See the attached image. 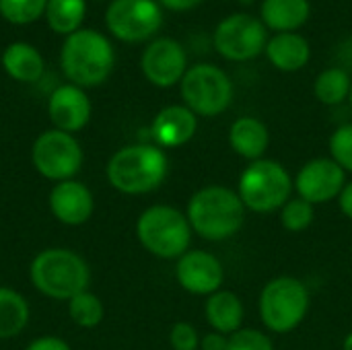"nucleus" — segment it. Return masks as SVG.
Instances as JSON below:
<instances>
[{"label":"nucleus","mask_w":352,"mask_h":350,"mask_svg":"<svg viewBox=\"0 0 352 350\" xmlns=\"http://www.w3.org/2000/svg\"><path fill=\"white\" fill-rule=\"evenodd\" d=\"M245 215L248 208L243 206L237 190L221 184L196 190L186 208L192 231L212 243L235 237L245 223Z\"/></svg>","instance_id":"f257e3e1"},{"label":"nucleus","mask_w":352,"mask_h":350,"mask_svg":"<svg viewBox=\"0 0 352 350\" xmlns=\"http://www.w3.org/2000/svg\"><path fill=\"white\" fill-rule=\"evenodd\" d=\"M169 173L167 153L157 144H128L111 155L105 167L107 182L113 190L140 196L157 190Z\"/></svg>","instance_id":"f03ea898"},{"label":"nucleus","mask_w":352,"mask_h":350,"mask_svg":"<svg viewBox=\"0 0 352 350\" xmlns=\"http://www.w3.org/2000/svg\"><path fill=\"white\" fill-rule=\"evenodd\" d=\"M116 52L111 41L95 29H78L66 37L60 50V66L70 80L80 89L105 83L113 70Z\"/></svg>","instance_id":"7ed1b4c3"},{"label":"nucleus","mask_w":352,"mask_h":350,"mask_svg":"<svg viewBox=\"0 0 352 350\" xmlns=\"http://www.w3.org/2000/svg\"><path fill=\"white\" fill-rule=\"evenodd\" d=\"M29 276L41 295L56 301H70L74 295L87 291L91 283L87 262L76 252L64 248L39 252L29 266Z\"/></svg>","instance_id":"20e7f679"},{"label":"nucleus","mask_w":352,"mask_h":350,"mask_svg":"<svg viewBox=\"0 0 352 350\" xmlns=\"http://www.w3.org/2000/svg\"><path fill=\"white\" fill-rule=\"evenodd\" d=\"M237 194L248 212H278L295 192L293 175L276 159H260L248 163L237 179Z\"/></svg>","instance_id":"39448f33"},{"label":"nucleus","mask_w":352,"mask_h":350,"mask_svg":"<svg viewBox=\"0 0 352 350\" xmlns=\"http://www.w3.org/2000/svg\"><path fill=\"white\" fill-rule=\"evenodd\" d=\"M311 295L307 285L297 276L270 278L258 299V314L264 328L272 334H289L297 330L309 314Z\"/></svg>","instance_id":"423d86ee"},{"label":"nucleus","mask_w":352,"mask_h":350,"mask_svg":"<svg viewBox=\"0 0 352 350\" xmlns=\"http://www.w3.org/2000/svg\"><path fill=\"white\" fill-rule=\"evenodd\" d=\"M192 227L186 212L169 204H153L144 208L136 221V237L140 245L161 260L182 258L192 243Z\"/></svg>","instance_id":"0eeeda50"},{"label":"nucleus","mask_w":352,"mask_h":350,"mask_svg":"<svg viewBox=\"0 0 352 350\" xmlns=\"http://www.w3.org/2000/svg\"><path fill=\"white\" fill-rule=\"evenodd\" d=\"M184 105L198 118H217L233 103L235 87L229 74L214 64H194L179 83Z\"/></svg>","instance_id":"6e6552de"},{"label":"nucleus","mask_w":352,"mask_h":350,"mask_svg":"<svg viewBox=\"0 0 352 350\" xmlns=\"http://www.w3.org/2000/svg\"><path fill=\"white\" fill-rule=\"evenodd\" d=\"M82 146L80 142L62 130L41 132L31 149V163L39 175L52 182L72 179L82 167Z\"/></svg>","instance_id":"1a4fd4ad"},{"label":"nucleus","mask_w":352,"mask_h":350,"mask_svg":"<svg viewBox=\"0 0 352 350\" xmlns=\"http://www.w3.org/2000/svg\"><path fill=\"white\" fill-rule=\"evenodd\" d=\"M212 43L225 60L248 62L266 50L268 29L258 17L235 12L217 25L212 33Z\"/></svg>","instance_id":"9d476101"},{"label":"nucleus","mask_w":352,"mask_h":350,"mask_svg":"<svg viewBox=\"0 0 352 350\" xmlns=\"http://www.w3.org/2000/svg\"><path fill=\"white\" fill-rule=\"evenodd\" d=\"M109 33L126 43L151 39L163 25V10L157 0H111L105 10Z\"/></svg>","instance_id":"9b49d317"},{"label":"nucleus","mask_w":352,"mask_h":350,"mask_svg":"<svg viewBox=\"0 0 352 350\" xmlns=\"http://www.w3.org/2000/svg\"><path fill=\"white\" fill-rule=\"evenodd\" d=\"M346 182V171L330 157L309 159L293 177L297 196L311 202L314 206L338 200Z\"/></svg>","instance_id":"f8f14e48"},{"label":"nucleus","mask_w":352,"mask_h":350,"mask_svg":"<svg viewBox=\"0 0 352 350\" xmlns=\"http://www.w3.org/2000/svg\"><path fill=\"white\" fill-rule=\"evenodd\" d=\"M140 68L151 85L159 89H169L173 85H179L184 74L188 72V54L177 39L159 37L153 39L142 52Z\"/></svg>","instance_id":"ddd939ff"},{"label":"nucleus","mask_w":352,"mask_h":350,"mask_svg":"<svg viewBox=\"0 0 352 350\" xmlns=\"http://www.w3.org/2000/svg\"><path fill=\"white\" fill-rule=\"evenodd\" d=\"M175 281L177 285L198 297H210L223 289L225 268L219 256L206 250H188L175 260Z\"/></svg>","instance_id":"4468645a"},{"label":"nucleus","mask_w":352,"mask_h":350,"mask_svg":"<svg viewBox=\"0 0 352 350\" xmlns=\"http://www.w3.org/2000/svg\"><path fill=\"white\" fill-rule=\"evenodd\" d=\"M47 116L56 130L74 134L91 120V101L76 85H60L47 99Z\"/></svg>","instance_id":"2eb2a0df"},{"label":"nucleus","mask_w":352,"mask_h":350,"mask_svg":"<svg viewBox=\"0 0 352 350\" xmlns=\"http://www.w3.org/2000/svg\"><path fill=\"white\" fill-rule=\"evenodd\" d=\"M47 204L52 215L60 223L70 227H78L87 223L95 210V198L91 190L76 179L58 182L50 192Z\"/></svg>","instance_id":"dca6fc26"},{"label":"nucleus","mask_w":352,"mask_h":350,"mask_svg":"<svg viewBox=\"0 0 352 350\" xmlns=\"http://www.w3.org/2000/svg\"><path fill=\"white\" fill-rule=\"evenodd\" d=\"M196 132H198V116L192 109H188L184 103L163 107L151 124L153 140L163 151L188 144L196 136Z\"/></svg>","instance_id":"f3484780"},{"label":"nucleus","mask_w":352,"mask_h":350,"mask_svg":"<svg viewBox=\"0 0 352 350\" xmlns=\"http://www.w3.org/2000/svg\"><path fill=\"white\" fill-rule=\"evenodd\" d=\"M229 146L231 151L245 161H260L266 157L270 146V130L268 126L254 116L237 118L229 128Z\"/></svg>","instance_id":"a211bd4d"},{"label":"nucleus","mask_w":352,"mask_h":350,"mask_svg":"<svg viewBox=\"0 0 352 350\" xmlns=\"http://www.w3.org/2000/svg\"><path fill=\"white\" fill-rule=\"evenodd\" d=\"M204 318H206V324L210 326V330L231 336L243 328L245 307L237 293L221 289V291L212 293L210 297H206Z\"/></svg>","instance_id":"6ab92c4d"},{"label":"nucleus","mask_w":352,"mask_h":350,"mask_svg":"<svg viewBox=\"0 0 352 350\" xmlns=\"http://www.w3.org/2000/svg\"><path fill=\"white\" fill-rule=\"evenodd\" d=\"M266 58L280 72H297L311 58L309 41L299 33H276L266 43Z\"/></svg>","instance_id":"aec40b11"},{"label":"nucleus","mask_w":352,"mask_h":350,"mask_svg":"<svg viewBox=\"0 0 352 350\" xmlns=\"http://www.w3.org/2000/svg\"><path fill=\"white\" fill-rule=\"evenodd\" d=\"M311 14L309 0H262L260 21L276 33H297Z\"/></svg>","instance_id":"412c9836"},{"label":"nucleus","mask_w":352,"mask_h":350,"mask_svg":"<svg viewBox=\"0 0 352 350\" xmlns=\"http://www.w3.org/2000/svg\"><path fill=\"white\" fill-rule=\"evenodd\" d=\"M2 68L4 72L19 83H35L43 74V58L41 54L25 41H14L2 52Z\"/></svg>","instance_id":"4be33fe9"},{"label":"nucleus","mask_w":352,"mask_h":350,"mask_svg":"<svg viewBox=\"0 0 352 350\" xmlns=\"http://www.w3.org/2000/svg\"><path fill=\"white\" fill-rule=\"evenodd\" d=\"M29 324V303L27 299L8 289L0 287V340L19 336Z\"/></svg>","instance_id":"5701e85b"},{"label":"nucleus","mask_w":352,"mask_h":350,"mask_svg":"<svg viewBox=\"0 0 352 350\" xmlns=\"http://www.w3.org/2000/svg\"><path fill=\"white\" fill-rule=\"evenodd\" d=\"M87 14V0H47L45 19L52 31L60 35H72L80 29Z\"/></svg>","instance_id":"b1692460"},{"label":"nucleus","mask_w":352,"mask_h":350,"mask_svg":"<svg viewBox=\"0 0 352 350\" xmlns=\"http://www.w3.org/2000/svg\"><path fill=\"white\" fill-rule=\"evenodd\" d=\"M352 89V78L349 70L340 68V66H332L326 68L324 72H320V76L314 83V95L320 103L334 107L340 105L349 99Z\"/></svg>","instance_id":"393cba45"},{"label":"nucleus","mask_w":352,"mask_h":350,"mask_svg":"<svg viewBox=\"0 0 352 350\" xmlns=\"http://www.w3.org/2000/svg\"><path fill=\"white\" fill-rule=\"evenodd\" d=\"M68 316L70 320L78 326V328H97L101 322H103V316H105V309H103V303L101 299L91 293V291H82L78 295H74L70 301H68Z\"/></svg>","instance_id":"a878e982"},{"label":"nucleus","mask_w":352,"mask_h":350,"mask_svg":"<svg viewBox=\"0 0 352 350\" xmlns=\"http://www.w3.org/2000/svg\"><path fill=\"white\" fill-rule=\"evenodd\" d=\"M280 227L289 233H303L316 221V206L299 196H293L280 210H278Z\"/></svg>","instance_id":"bb28decb"},{"label":"nucleus","mask_w":352,"mask_h":350,"mask_svg":"<svg viewBox=\"0 0 352 350\" xmlns=\"http://www.w3.org/2000/svg\"><path fill=\"white\" fill-rule=\"evenodd\" d=\"M47 0H0V14L14 25H27L45 14Z\"/></svg>","instance_id":"cd10ccee"},{"label":"nucleus","mask_w":352,"mask_h":350,"mask_svg":"<svg viewBox=\"0 0 352 350\" xmlns=\"http://www.w3.org/2000/svg\"><path fill=\"white\" fill-rule=\"evenodd\" d=\"M328 151L330 159H334L346 175L352 173V124H342L330 134Z\"/></svg>","instance_id":"c85d7f7f"},{"label":"nucleus","mask_w":352,"mask_h":350,"mask_svg":"<svg viewBox=\"0 0 352 350\" xmlns=\"http://www.w3.org/2000/svg\"><path fill=\"white\" fill-rule=\"evenodd\" d=\"M227 350H274L272 338L256 328H241L229 336Z\"/></svg>","instance_id":"c756f323"},{"label":"nucleus","mask_w":352,"mask_h":350,"mask_svg":"<svg viewBox=\"0 0 352 350\" xmlns=\"http://www.w3.org/2000/svg\"><path fill=\"white\" fill-rule=\"evenodd\" d=\"M200 332L188 322H177L169 330V344L173 350H200Z\"/></svg>","instance_id":"7c9ffc66"},{"label":"nucleus","mask_w":352,"mask_h":350,"mask_svg":"<svg viewBox=\"0 0 352 350\" xmlns=\"http://www.w3.org/2000/svg\"><path fill=\"white\" fill-rule=\"evenodd\" d=\"M25 350H70L68 342L58 336H39L31 340Z\"/></svg>","instance_id":"2f4dec72"},{"label":"nucleus","mask_w":352,"mask_h":350,"mask_svg":"<svg viewBox=\"0 0 352 350\" xmlns=\"http://www.w3.org/2000/svg\"><path fill=\"white\" fill-rule=\"evenodd\" d=\"M227 347H229V336L214 330L206 332L200 338V350H227Z\"/></svg>","instance_id":"473e14b6"},{"label":"nucleus","mask_w":352,"mask_h":350,"mask_svg":"<svg viewBox=\"0 0 352 350\" xmlns=\"http://www.w3.org/2000/svg\"><path fill=\"white\" fill-rule=\"evenodd\" d=\"M338 208H340V212L346 217V219H351L352 221V179H349L346 184H344V188H342V192H340V196H338Z\"/></svg>","instance_id":"72a5a7b5"},{"label":"nucleus","mask_w":352,"mask_h":350,"mask_svg":"<svg viewBox=\"0 0 352 350\" xmlns=\"http://www.w3.org/2000/svg\"><path fill=\"white\" fill-rule=\"evenodd\" d=\"M159 6L167 8V10H173V12H186V10H192L196 8L202 0H157Z\"/></svg>","instance_id":"f704fd0d"},{"label":"nucleus","mask_w":352,"mask_h":350,"mask_svg":"<svg viewBox=\"0 0 352 350\" xmlns=\"http://www.w3.org/2000/svg\"><path fill=\"white\" fill-rule=\"evenodd\" d=\"M342 350H352V330L346 334V338L342 342Z\"/></svg>","instance_id":"c9c22d12"},{"label":"nucleus","mask_w":352,"mask_h":350,"mask_svg":"<svg viewBox=\"0 0 352 350\" xmlns=\"http://www.w3.org/2000/svg\"><path fill=\"white\" fill-rule=\"evenodd\" d=\"M349 101H351V107H352V89H351V95H349Z\"/></svg>","instance_id":"e433bc0d"}]
</instances>
